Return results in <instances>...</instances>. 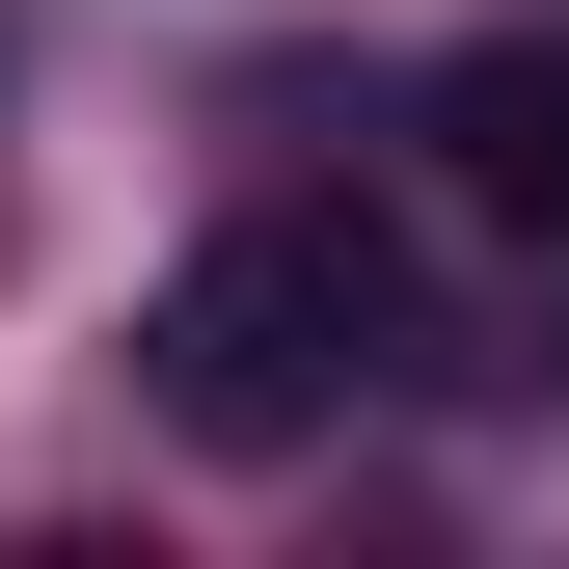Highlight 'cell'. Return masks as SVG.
<instances>
[{"label": "cell", "mask_w": 569, "mask_h": 569, "mask_svg": "<svg viewBox=\"0 0 569 569\" xmlns=\"http://www.w3.org/2000/svg\"><path fill=\"white\" fill-rule=\"evenodd\" d=\"M435 190L488 244L569 299V28H488V54H435Z\"/></svg>", "instance_id": "7a4b0ae2"}, {"label": "cell", "mask_w": 569, "mask_h": 569, "mask_svg": "<svg viewBox=\"0 0 569 569\" xmlns=\"http://www.w3.org/2000/svg\"><path fill=\"white\" fill-rule=\"evenodd\" d=\"M380 352H407L380 218L271 190V218H218L163 299H136V407H163L190 461H299V435H352V407H380Z\"/></svg>", "instance_id": "6da1fadb"}]
</instances>
